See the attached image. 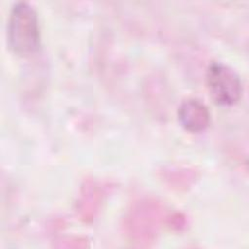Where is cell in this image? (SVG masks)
I'll return each mask as SVG.
<instances>
[{
	"label": "cell",
	"instance_id": "cell-3",
	"mask_svg": "<svg viewBox=\"0 0 249 249\" xmlns=\"http://www.w3.org/2000/svg\"><path fill=\"white\" fill-rule=\"evenodd\" d=\"M177 115L181 125L193 133L205 130L210 123L208 108L196 98H188L182 101L178 107Z\"/></svg>",
	"mask_w": 249,
	"mask_h": 249
},
{
	"label": "cell",
	"instance_id": "cell-2",
	"mask_svg": "<svg viewBox=\"0 0 249 249\" xmlns=\"http://www.w3.org/2000/svg\"><path fill=\"white\" fill-rule=\"evenodd\" d=\"M206 86L211 98L219 105L230 106L239 101L242 83L238 74L229 65L214 61L207 67Z\"/></svg>",
	"mask_w": 249,
	"mask_h": 249
},
{
	"label": "cell",
	"instance_id": "cell-1",
	"mask_svg": "<svg viewBox=\"0 0 249 249\" xmlns=\"http://www.w3.org/2000/svg\"><path fill=\"white\" fill-rule=\"evenodd\" d=\"M40 26L35 9L27 2H17L11 9L7 39L10 49L18 55L29 56L40 47Z\"/></svg>",
	"mask_w": 249,
	"mask_h": 249
}]
</instances>
